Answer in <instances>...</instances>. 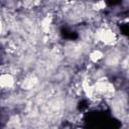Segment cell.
I'll return each mask as SVG.
<instances>
[{"mask_svg":"<svg viewBox=\"0 0 129 129\" xmlns=\"http://www.w3.org/2000/svg\"><path fill=\"white\" fill-rule=\"evenodd\" d=\"M14 86V78L9 73L0 75V89H11Z\"/></svg>","mask_w":129,"mask_h":129,"instance_id":"1","label":"cell"},{"mask_svg":"<svg viewBox=\"0 0 129 129\" xmlns=\"http://www.w3.org/2000/svg\"><path fill=\"white\" fill-rule=\"evenodd\" d=\"M4 27H5V22L3 21V18L0 15V34L4 31Z\"/></svg>","mask_w":129,"mask_h":129,"instance_id":"2","label":"cell"}]
</instances>
